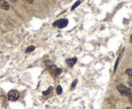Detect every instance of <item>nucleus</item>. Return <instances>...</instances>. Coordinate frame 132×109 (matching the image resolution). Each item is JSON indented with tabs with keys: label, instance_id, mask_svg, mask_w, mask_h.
<instances>
[{
	"label": "nucleus",
	"instance_id": "1a4fd4ad",
	"mask_svg": "<svg viewBox=\"0 0 132 109\" xmlns=\"http://www.w3.org/2000/svg\"><path fill=\"white\" fill-rule=\"evenodd\" d=\"M34 49H35V47H34V46H31V47H29L27 48L26 52H27V53H30V52H33Z\"/></svg>",
	"mask_w": 132,
	"mask_h": 109
},
{
	"label": "nucleus",
	"instance_id": "423d86ee",
	"mask_svg": "<svg viewBox=\"0 0 132 109\" xmlns=\"http://www.w3.org/2000/svg\"><path fill=\"white\" fill-rule=\"evenodd\" d=\"M80 3H81V1H80V0H78L77 2H75V3H74V5L71 7V9H72V10H73V9H75V8H76V7H77V6H78Z\"/></svg>",
	"mask_w": 132,
	"mask_h": 109
},
{
	"label": "nucleus",
	"instance_id": "f03ea898",
	"mask_svg": "<svg viewBox=\"0 0 132 109\" xmlns=\"http://www.w3.org/2000/svg\"><path fill=\"white\" fill-rule=\"evenodd\" d=\"M18 97H19V94H18V92H17L16 90L9 91V93H8V99L10 101H15V100L18 99Z\"/></svg>",
	"mask_w": 132,
	"mask_h": 109
},
{
	"label": "nucleus",
	"instance_id": "a211bd4d",
	"mask_svg": "<svg viewBox=\"0 0 132 109\" xmlns=\"http://www.w3.org/2000/svg\"><path fill=\"white\" fill-rule=\"evenodd\" d=\"M130 39H131V43H132V35H131V38H130Z\"/></svg>",
	"mask_w": 132,
	"mask_h": 109
},
{
	"label": "nucleus",
	"instance_id": "f3484780",
	"mask_svg": "<svg viewBox=\"0 0 132 109\" xmlns=\"http://www.w3.org/2000/svg\"><path fill=\"white\" fill-rule=\"evenodd\" d=\"M126 109H132V108H130V107H127Z\"/></svg>",
	"mask_w": 132,
	"mask_h": 109
},
{
	"label": "nucleus",
	"instance_id": "7ed1b4c3",
	"mask_svg": "<svg viewBox=\"0 0 132 109\" xmlns=\"http://www.w3.org/2000/svg\"><path fill=\"white\" fill-rule=\"evenodd\" d=\"M68 24V21H67V19H60V20H57L56 22H54V26H58V27H60V28H63V27H65L66 25Z\"/></svg>",
	"mask_w": 132,
	"mask_h": 109
},
{
	"label": "nucleus",
	"instance_id": "2eb2a0df",
	"mask_svg": "<svg viewBox=\"0 0 132 109\" xmlns=\"http://www.w3.org/2000/svg\"><path fill=\"white\" fill-rule=\"evenodd\" d=\"M9 1H11V2H16V0H9Z\"/></svg>",
	"mask_w": 132,
	"mask_h": 109
},
{
	"label": "nucleus",
	"instance_id": "0eeeda50",
	"mask_svg": "<svg viewBox=\"0 0 132 109\" xmlns=\"http://www.w3.org/2000/svg\"><path fill=\"white\" fill-rule=\"evenodd\" d=\"M126 74L132 79V69H128V70H126Z\"/></svg>",
	"mask_w": 132,
	"mask_h": 109
},
{
	"label": "nucleus",
	"instance_id": "6e6552de",
	"mask_svg": "<svg viewBox=\"0 0 132 109\" xmlns=\"http://www.w3.org/2000/svg\"><path fill=\"white\" fill-rule=\"evenodd\" d=\"M51 91H52V87H49V88H48V90L44 91V92H43V94H44L45 96H47V95H48V94H49L50 92H51Z\"/></svg>",
	"mask_w": 132,
	"mask_h": 109
},
{
	"label": "nucleus",
	"instance_id": "f257e3e1",
	"mask_svg": "<svg viewBox=\"0 0 132 109\" xmlns=\"http://www.w3.org/2000/svg\"><path fill=\"white\" fill-rule=\"evenodd\" d=\"M117 89H118V91H119L121 94H123V95H125V96H128V97L132 94L131 90H130L129 88H127L126 86L122 85V84L118 85V86H117Z\"/></svg>",
	"mask_w": 132,
	"mask_h": 109
},
{
	"label": "nucleus",
	"instance_id": "9b49d317",
	"mask_svg": "<svg viewBox=\"0 0 132 109\" xmlns=\"http://www.w3.org/2000/svg\"><path fill=\"white\" fill-rule=\"evenodd\" d=\"M62 93V88H61V86H58L57 87V94H61Z\"/></svg>",
	"mask_w": 132,
	"mask_h": 109
},
{
	"label": "nucleus",
	"instance_id": "4468645a",
	"mask_svg": "<svg viewBox=\"0 0 132 109\" xmlns=\"http://www.w3.org/2000/svg\"><path fill=\"white\" fill-rule=\"evenodd\" d=\"M129 99H130V102L132 103V94L130 95V96H129Z\"/></svg>",
	"mask_w": 132,
	"mask_h": 109
},
{
	"label": "nucleus",
	"instance_id": "20e7f679",
	"mask_svg": "<svg viewBox=\"0 0 132 109\" xmlns=\"http://www.w3.org/2000/svg\"><path fill=\"white\" fill-rule=\"evenodd\" d=\"M0 7L4 10H8L9 9V4L7 3L6 0H0Z\"/></svg>",
	"mask_w": 132,
	"mask_h": 109
},
{
	"label": "nucleus",
	"instance_id": "dca6fc26",
	"mask_svg": "<svg viewBox=\"0 0 132 109\" xmlns=\"http://www.w3.org/2000/svg\"><path fill=\"white\" fill-rule=\"evenodd\" d=\"M129 85H130V86H132V82H129Z\"/></svg>",
	"mask_w": 132,
	"mask_h": 109
},
{
	"label": "nucleus",
	"instance_id": "ddd939ff",
	"mask_svg": "<svg viewBox=\"0 0 132 109\" xmlns=\"http://www.w3.org/2000/svg\"><path fill=\"white\" fill-rule=\"evenodd\" d=\"M24 1H27V2L30 3V4H33L34 3V0H24Z\"/></svg>",
	"mask_w": 132,
	"mask_h": 109
},
{
	"label": "nucleus",
	"instance_id": "9d476101",
	"mask_svg": "<svg viewBox=\"0 0 132 109\" xmlns=\"http://www.w3.org/2000/svg\"><path fill=\"white\" fill-rule=\"evenodd\" d=\"M76 84H77V80H74L73 83H72V85H71V89H74L75 86H76Z\"/></svg>",
	"mask_w": 132,
	"mask_h": 109
},
{
	"label": "nucleus",
	"instance_id": "f8f14e48",
	"mask_svg": "<svg viewBox=\"0 0 132 109\" xmlns=\"http://www.w3.org/2000/svg\"><path fill=\"white\" fill-rule=\"evenodd\" d=\"M119 60H120V58H118V59H117V61H116L115 68H114V72H115V71H116V69H117V66H118V64H119Z\"/></svg>",
	"mask_w": 132,
	"mask_h": 109
},
{
	"label": "nucleus",
	"instance_id": "39448f33",
	"mask_svg": "<svg viewBox=\"0 0 132 109\" xmlns=\"http://www.w3.org/2000/svg\"><path fill=\"white\" fill-rule=\"evenodd\" d=\"M77 61V59L76 58H73V59H69V60H67V65L69 66V67H72L75 63Z\"/></svg>",
	"mask_w": 132,
	"mask_h": 109
}]
</instances>
